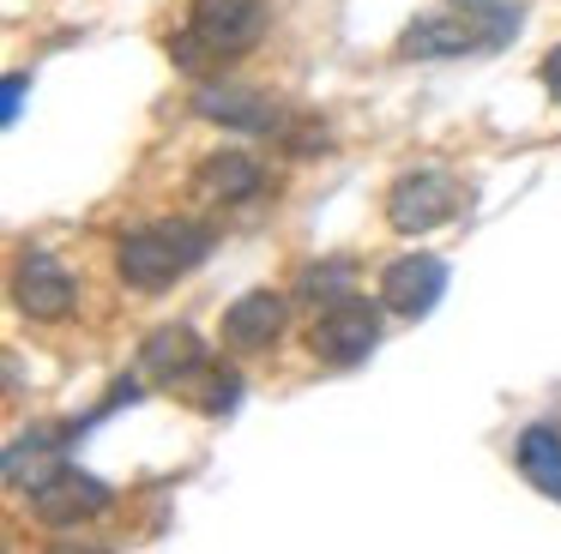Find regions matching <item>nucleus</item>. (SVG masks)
<instances>
[{
  "label": "nucleus",
  "instance_id": "nucleus-17",
  "mask_svg": "<svg viewBox=\"0 0 561 554\" xmlns=\"http://www.w3.org/2000/svg\"><path fill=\"white\" fill-rule=\"evenodd\" d=\"M543 91H549V96H556V103H561V43H556V48H549V55H543Z\"/></svg>",
  "mask_w": 561,
  "mask_h": 554
},
{
  "label": "nucleus",
  "instance_id": "nucleus-8",
  "mask_svg": "<svg viewBox=\"0 0 561 554\" xmlns=\"http://www.w3.org/2000/svg\"><path fill=\"white\" fill-rule=\"evenodd\" d=\"M440 289H447V265H440L435 253H404V259H392L387 272H380V301H387L392 313H404V320L435 308Z\"/></svg>",
  "mask_w": 561,
  "mask_h": 554
},
{
  "label": "nucleus",
  "instance_id": "nucleus-5",
  "mask_svg": "<svg viewBox=\"0 0 561 554\" xmlns=\"http://www.w3.org/2000/svg\"><path fill=\"white\" fill-rule=\"evenodd\" d=\"M187 36L206 55H248L266 36V0H194Z\"/></svg>",
  "mask_w": 561,
  "mask_h": 554
},
{
  "label": "nucleus",
  "instance_id": "nucleus-15",
  "mask_svg": "<svg viewBox=\"0 0 561 554\" xmlns=\"http://www.w3.org/2000/svg\"><path fill=\"white\" fill-rule=\"evenodd\" d=\"M344 284H351V265H327V272L302 277V296H314V289H344Z\"/></svg>",
  "mask_w": 561,
  "mask_h": 554
},
{
  "label": "nucleus",
  "instance_id": "nucleus-10",
  "mask_svg": "<svg viewBox=\"0 0 561 554\" xmlns=\"http://www.w3.org/2000/svg\"><path fill=\"white\" fill-rule=\"evenodd\" d=\"M260 187H266V169H260L248 151H211L206 163L194 169V199H206V205L254 199Z\"/></svg>",
  "mask_w": 561,
  "mask_h": 554
},
{
  "label": "nucleus",
  "instance_id": "nucleus-13",
  "mask_svg": "<svg viewBox=\"0 0 561 554\" xmlns=\"http://www.w3.org/2000/svg\"><path fill=\"white\" fill-rule=\"evenodd\" d=\"M519 470L537 494L561 500V434L556 428H525L519 434Z\"/></svg>",
  "mask_w": 561,
  "mask_h": 554
},
{
  "label": "nucleus",
  "instance_id": "nucleus-14",
  "mask_svg": "<svg viewBox=\"0 0 561 554\" xmlns=\"http://www.w3.org/2000/svg\"><path fill=\"white\" fill-rule=\"evenodd\" d=\"M236 392H242V380H236V373H211V380H206V397H199V409H211V416H218V409L236 404Z\"/></svg>",
  "mask_w": 561,
  "mask_h": 554
},
{
  "label": "nucleus",
  "instance_id": "nucleus-9",
  "mask_svg": "<svg viewBox=\"0 0 561 554\" xmlns=\"http://www.w3.org/2000/svg\"><path fill=\"white\" fill-rule=\"evenodd\" d=\"M194 108L206 120H224V127H242V132H284V108L278 96L266 91H248V84H199Z\"/></svg>",
  "mask_w": 561,
  "mask_h": 554
},
{
  "label": "nucleus",
  "instance_id": "nucleus-11",
  "mask_svg": "<svg viewBox=\"0 0 561 554\" xmlns=\"http://www.w3.org/2000/svg\"><path fill=\"white\" fill-rule=\"evenodd\" d=\"M284 332V296L278 289H248L242 301H230L224 313V344L230 349H266Z\"/></svg>",
  "mask_w": 561,
  "mask_h": 554
},
{
  "label": "nucleus",
  "instance_id": "nucleus-12",
  "mask_svg": "<svg viewBox=\"0 0 561 554\" xmlns=\"http://www.w3.org/2000/svg\"><path fill=\"white\" fill-rule=\"evenodd\" d=\"M199 361H206V344H199L187 325H163V332L146 344V373H151V380H163V385L187 380Z\"/></svg>",
  "mask_w": 561,
  "mask_h": 554
},
{
  "label": "nucleus",
  "instance_id": "nucleus-3",
  "mask_svg": "<svg viewBox=\"0 0 561 554\" xmlns=\"http://www.w3.org/2000/svg\"><path fill=\"white\" fill-rule=\"evenodd\" d=\"M465 205V187L447 175V169H411L387 187V223L399 235H428V229L453 223Z\"/></svg>",
  "mask_w": 561,
  "mask_h": 554
},
{
  "label": "nucleus",
  "instance_id": "nucleus-7",
  "mask_svg": "<svg viewBox=\"0 0 561 554\" xmlns=\"http://www.w3.org/2000/svg\"><path fill=\"white\" fill-rule=\"evenodd\" d=\"M103 506H110V488L98 476H79V470H49L43 482H31V512L55 530L79 524V518H98Z\"/></svg>",
  "mask_w": 561,
  "mask_h": 554
},
{
  "label": "nucleus",
  "instance_id": "nucleus-4",
  "mask_svg": "<svg viewBox=\"0 0 561 554\" xmlns=\"http://www.w3.org/2000/svg\"><path fill=\"white\" fill-rule=\"evenodd\" d=\"M375 344H380V313L368 296L327 301V313H320L314 332H308V349H314L327 368H356V361H368Z\"/></svg>",
  "mask_w": 561,
  "mask_h": 554
},
{
  "label": "nucleus",
  "instance_id": "nucleus-6",
  "mask_svg": "<svg viewBox=\"0 0 561 554\" xmlns=\"http://www.w3.org/2000/svg\"><path fill=\"white\" fill-rule=\"evenodd\" d=\"M73 296H79V284L55 253H25V259H19V277H13L19 313H31V320H67V313H73Z\"/></svg>",
  "mask_w": 561,
  "mask_h": 554
},
{
  "label": "nucleus",
  "instance_id": "nucleus-1",
  "mask_svg": "<svg viewBox=\"0 0 561 554\" xmlns=\"http://www.w3.org/2000/svg\"><path fill=\"white\" fill-rule=\"evenodd\" d=\"M211 229L194 223V217H170V223H146L134 235H122L115 247V272L127 277L134 289H163L175 277H187L199 259L211 253Z\"/></svg>",
  "mask_w": 561,
  "mask_h": 554
},
{
  "label": "nucleus",
  "instance_id": "nucleus-2",
  "mask_svg": "<svg viewBox=\"0 0 561 554\" xmlns=\"http://www.w3.org/2000/svg\"><path fill=\"white\" fill-rule=\"evenodd\" d=\"M513 31H519V7H507V0H489V7H440L399 36V55L453 60V55H477V48H501Z\"/></svg>",
  "mask_w": 561,
  "mask_h": 554
},
{
  "label": "nucleus",
  "instance_id": "nucleus-16",
  "mask_svg": "<svg viewBox=\"0 0 561 554\" xmlns=\"http://www.w3.org/2000/svg\"><path fill=\"white\" fill-rule=\"evenodd\" d=\"M0 96H7V103H0V120L13 127V120H19V96H25V72H13V79H7V91H0Z\"/></svg>",
  "mask_w": 561,
  "mask_h": 554
}]
</instances>
